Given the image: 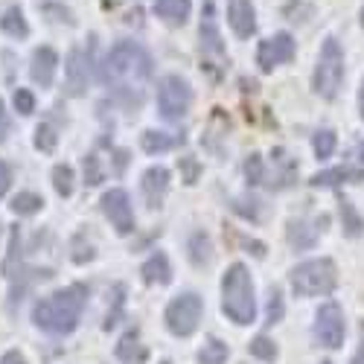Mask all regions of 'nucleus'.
I'll return each mask as SVG.
<instances>
[{"label": "nucleus", "mask_w": 364, "mask_h": 364, "mask_svg": "<svg viewBox=\"0 0 364 364\" xmlns=\"http://www.w3.org/2000/svg\"><path fill=\"white\" fill-rule=\"evenodd\" d=\"M341 82H344V50L336 38H326L318 55V65H315L312 87L321 100H336Z\"/></svg>", "instance_id": "nucleus-5"}, {"label": "nucleus", "mask_w": 364, "mask_h": 364, "mask_svg": "<svg viewBox=\"0 0 364 364\" xmlns=\"http://www.w3.org/2000/svg\"><path fill=\"white\" fill-rule=\"evenodd\" d=\"M204 315V300L196 291H184L169 300L166 306V329L172 332L175 338H190L193 332L198 329Z\"/></svg>", "instance_id": "nucleus-6"}, {"label": "nucleus", "mask_w": 364, "mask_h": 364, "mask_svg": "<svg viewBox=\"0 0 364 364\" xmlns=\"http://www.w3.org/2000/svg\"><path fill=\"white\" fill-rule=\"evenodd\" d=\"M210 259H213V242H210V236L207 233H193V239H190V262L204 268V265H210Z\"/></svg>", "instance_id": "nucleus-20"}, {"label": "nucleus", "mask_w": 364, "mask_h": 364, "mask_svg": "<svg viewBox=\"0 0 364 364\" xmlns=\"http://www.w3.org/2000/svg\"><path fill=\"white\" fill-rule=\"evenodd\" d=\"M201 50L204 53H213V55H222L225 53L222 33H219V21H216V6L213 4H204V9H201Z\"/></svg>", "instance_id": "nucleus-14"}, {"label": "nucleus", "mask_w": 364, "mask_h": 364, "mask_svg": "<svg viewBox=\"0 0 364 364\" xmlns=\"http://www.w3.org/2000/svg\"><path fill=\"white\" fill-rule=\"evenodd\" d=\"M117 358L126 361V364H134V361H143V358H146V347L140 344V332H137V329L126 332V336L119 338V344H117Z\"/></svg>", "instance_id": "nucleus-19"}, {"label": "nucleus", "mask_w": 364, "mask_h": 364, "mask_svg": "<svg viewBox=\"0 0 364 364\" xmlns=\"http://www.w3.org/2000/svg\"><path fill=\"white\" fill-rule=\"evenodd\" d=\"M68 73H70V94H73V97L85 94V87H87V70H85V65H82V53H79V50L70 53Z\"/></svg>", "instance_id": "nucleus-22"}, {"label": "nucleus", "mask_w": 364, "mask_h": 364, "mask_svg": "<svg viewBox=\"0 0 364 364\" xmlns=\"http://www.w3.org/2000/svg\"><path fill=\"white\" fill-rule=\"evenodd\" d=\"M15 111L23 114V117L36 111V97H33V90H26V87H18V90H15Z\"/></svg>", "instance_id": "nucleus-33"}, {"label": "nucleus", "mask_w": 364, "mask_h": 364, "mask_svg": "<svg viewBox=\"0 0 364 364\" xmlns=\"http://www.w3.org/2000/svg\"><path fill=\"white\" fill-rule=\"evenodd\" d=\"M140 187H143L146 204H149L151 210L161 207L164 198H166V193H169V169H164V166H151V169H146Z\"/></svg>", "instance_id": "nucleus-12"}, {"label": "nucleus", "mask_w": 364, "mask_h": 364, "mask_svg": "<svg viewBox=\"0 0 364 364\" xmlns=\"http://www.w3.org/2000/svg\"><path fill=\"white\" fill-rule=\"evenodd\" d=\"M190 0H155V15L169 26H184L190 18Z\"/></svg>", "instance_id": "nucleus-16"}, {"label": "nucleus", "mask_w": 364, "mask_h": 364, "mask_svg": "<svg viewBox=\"0 0 364 364\" xmlns=\"http://www.w3.org/2000/svg\"><path fill=\"white\" fill-rule=\"evenodd\" d=\"M364 175L358 169H350V166H338V169H326V172H318L309 178L312 187H338V184H358Z\"/></svg>", "instance_id": "nucleus-17"}, {"label": "nucleus", "mask_w": 364, "mask_h": 364, "mask_svg": "<svg viewBox=\"0 0 364 364\" xmlns=\"http://www.w3.org/2000/svg\"><path fill=\"white\" fill-rule=\"evenodd\" d=\"M85 178H87V184H90V187H97L100 181H102L100 158H97V155H87V158H85Z\"/></svg>", "instance_id": "nucleus-34"}, {"label": "nucleus", "mask_w": 364, "mask_h": 364, "mask_svg": "<svg viewBox=\"0 0 364 364\" xmlns=\"http://www.w3.org/2000/svg\"><path fill=\"white\" fill-rule=\"evenodd\" d=\"M353 364H364V341H361V347H358V353H355Z\"/></svg>", "instance_id": "nucleus-40"}, {"label": "nucleus", "mask_w": 364, "mask_h": 364, "mask_svg": "<svg viewBox=\"0 0 364 364\" xmlns=\"http://www.w3.org/2000/svg\"><path fill=\"white\" fill-rule=\"evenodd\" d=\"M9 129H12V119H9V114H6V105H4V100H0V143H6V137H9Z\"/></svg>", "instance_id": "nucleus-35"}, {"label": "nucleus", "mask_w": 364, "mask_h": 364, "mask_svg": "<svg viewBox=\"0 0 364 364\" xmlns=\"http://www.w3.org/2000/svg\"><path fill=\"white\" fill-rule=\"evenodd\" d=\"M289 283H291V291L297 297H321V294H329L338 283V268L329 257H321V259H306L291 268L289 274Z\"/></svg>", "instance_id": "nucleus-4"}, {"label": "nucleus", "mask_w": 364, "mask_h": 364, "mask_svg": "<svg viewBox=\"0 0 364 364\" xmlns=\"http://www.w3.org/2000/svg\"><path fill=\"white\" fill-rule=\"evenodd\" d=\"M323 364H329V361H323Z\"/></svg>", "instance_id": "nucleus-44"}, {"label": "nucleus", "mask_w": 364, "mask_h": 364, "mask_svg": "<svg viewBox=\"0 0 364 364\" xmlns=\"http://www.w3.org/2000/svg\"><path fill=\"white\" fill-rule=\"evenodd\" d=\"M181 164H184V169H187V184H196V178H198V166H196V161L184 158Z\"/></svg>", "instance_id": "nucleus-37"}, {"label": "nucleus", "mask_w": 364, "mask_h": 364, "mask_svg": "<svg viewBox=\"0 0 364 364\" xmlns=\"http://www.w3.org/2000/svg\"><path fill=\"white\" fill-rule=\"evenodd\" d=\"M0 29H4L6 36H12V38H26L29 36V26H26L23 12L18 6H12V9L4 12V18H0Z\"/></svg>", "instance_id": "nucleus-21"}, {"label": "nucleus", "mask_w": 364, "mask_h": 364, "mask_svg": "<svg viewBox=\"0 0 364 364\" xmlns=\"http://www.w3.org/2000/svg\"><path fill=\"white\" fill-rule=\"evenodd\" d=\"M9 207H12V213H18V216H33V213H38V210L44 207V201L36 193H18Z\"/></svg>", "instance_id": "nucleus-25"}, {"label": "nucleus", "mask_w": 364, "mask_h": 364, "mask_svg": "<svg viewBox=\"0 0 364 364\" xmlns=\"http://www.w3.org/2000/svg\"><path fill=\"white\" fill-rule=\"evenodd\" d=\"M361 26H364V9H361Z\"/></svg>", "instance_id": "nucleus-42"}, {"label": "nucleus", "mask_w": 364, "mask_h": 364, "mask_svg": "<svg viewBox=\"0 0 364 364\" xmlns=\"http://www.w3.org/2000/svg\"><path fill=\"white\" fill-rule=\"evenodd\" d=\"M55 129L50 126V123H41L38 129H36V146L41 149V151H53L55 149Z\"/></svg>", "instance_id": "nucleus-32"}, {"label": "nucleus", "mask_w": 364, "mask_h": 364, "mask_svg": "<svg viewBox=\"0 0 364 364\" xmlns=\"http://www.w3.org/2000/svg\"><path fill=\"white\" fill-rule=\"evenodd\" d=\"M245 178H248L251 187H257V184H262V181H265V169H262V158L259 155H251L245 161Z\"/></svg>", "instance_id": "nucleus-31"}, {"label": "nucleus", "mask_w": 364, "mask_h": 364, "mask_svg": "<svg viewBox=\"0 0 364 364\" xmlns=\"http://www.w3.org/2000/svg\"><path fill=\"white\" fill-rule=\"evenodd\" d=\"M294 58V38L289 33H277L265 41H259V50H257V65L262 73H271L277 65H286Z\"/></svg>", "instance_id": "nucleus-10"}, {"label": "nucleus", "mask_w": 364, "mask_h": 364, "mask_svg": "<svg viewBox=\"0 0 364 364\" xmlns=\"http://www.w3.org/2000/svg\"><path fill=\"white\" fill-rule=\"evenodd\" d=\"M341 225H344V233L350 236V239H355V236H361V230H364V219L358 216V210L353 207V201H341Z\"/></svg>", "instance_id": "nucleus-24"}, {"label": "nucleus", "mask_w": 364, "mask_h": 364, "mask_svg": "<svg viewBox=\"0 0 364 364\" xmlns=\"http://www.w3.org/2000/svg\"><path fill=\"white\" fill-rule=\"evenodd\" d=\"M172 146H175V140L169 134H164V132H143V149L149 151V155H155V151H166Z\"/></svg>", "instance_id": "nucleus-29"}, {"label": "nucleus", "mask_w": 364, "mask_h": 364, "mask_svg": "<svg viewBox=\"0 0 364 364\" xmlns=\"http://www.w3.org/2000/svg\"><path fill=\"white\" fill-rule=\"evenodd\" d=\"M55 70H58V55L53 47H38L33 53V68H29V76H33L36 85L50 87L55 82Z\"/></svg>", "instance_id": "nucleus-13"}, {"label": "nucleus", "mask_w": 364, "mask_h": 364, "mask_svg": "<svg viewBox=\"0 0 364 364\" xmlns=\"http://www.w3.org/2000/svg\"><path fill=\"white\" fill-rule=\"evenodd\" d=\"M323 228H309V222L306 219H297V222H289V242L297 248V251H303V248H312L315 242H318V233H321Z\"/></svg>", "instance_id": "nucleus-18"}, {"label": "nucleus", "mask_w": 364, "mask_h": 364, "mask_svg": "<svg viewBox=\"0 0 364 364\" xmlns=\"http://www.w3.org/2000/svg\"><path fill=\"white\" fill-rule=\"evenodd\" d=\"M358 111H361V119H364V82H361V90H358Z\"/></svg>", "instance_id": "nucleus-39"}, {"label": "nucleus", "mask_w": 364, "mask_h": 364, "mask_svg": "<svg viewBox=\"0 0 364 364\" xmlns=\"http://www.w3.org/2000/svg\"><path fill=\"white\" fill-rule=\"evenodd\" d=\"M9 184H12V172H9V166L4 161H0V196H6Z\"/></svg>", "instance_id": "nucleus-36"}, {"label": "nucleus", "mask_w": 364, "mask_h": 364, "mask_svg": "<svg viewBox=\"0 0 364 364\" xmlns=\"http://www.w3.org/2000/svg\"><path fill=\"white\" fill-rule=\"evenodd\" d=\"M53 187L62 198H70L73 196V169L68 164H58L53 169Z\"/></svg>", "instance_id": "nucleus-26"}, {"label": "nucleus", "mask_w": 364, "mask_h": 364, "mask_svg": "<svg viewBox=\"0 0 364 364\" xmlns=\"http://www.w3.org/2000/svg\"><path fill=\"white\" fill-rule=\"evenodd\" d=\"M248 353H251L254 358H259V361H274V358H277V344L271 341L268 336H257V338L248 344Z\"/></svg>", "instance_id": "nucleus-28"}, {"label": "nucleus", "mask_w": 364, "mask_h": 364, "mask_svg": "<svg viewBox=\"0 0 364 364\" xmlns=\"http://www.w3.org/2000/svg\"><path fill=\"white\" fill-rule=\"evenodd\" d=\"M140 274H143V280H146L149 286H169V283H172V268H169L166 254H161V251L151 254V257L143 262Z\"/></svg>", "instance_id": "nucleus-15"}, {"label": "nucleus", "mask_w": 364, "mask_h": 364, "mask_svg": "<svg viewBox=\"0 0 364 364\" xmlns=\"http://www.w3.org/2000/svg\"><path fill=\"white\" fill-rule=\"evenodd\" d=\"M222 312L236 326H248L257 318L254 280H251V271L242 262H233L222 277Z\"/></svg>", "instance_id": "nucleus-3"}, {"label": "nucleus", "mask_w": 364, "mask_h": 364, "mask_svg": "<svg viewBox=\"0 0 364 364\" xmlns=\"http://www.w3.org/2000/svg\"><path fill=\"white\" fill-rule=\"evenodd\" d=\"M85 303H87V289L82 283H73L62 291H53L50 297L38 300L33 309V321L38 329L50 332V336H70L79 326Z\"/></svg>", "instance_id": "nucleus-2"}, {"label": "nucleus", "mask_w": 364, "mask_h": 364, "mask_svg": "<svg viewBox=\"0 0 364 364\" xmlns=\"http://www.w3.org/2000/svg\"><path fill=\"white\" fill-rule=\"evenodd\" d=\"M228 23L239 38H251L257 33V12L251 0H230L228 4Z\"/></svg>", "instance_id": "nucleus-11"}, {"label": "nucleus", "mask_w": 364, "mask_h": 364, "mask_svg": "<svg viewBox=\"0 0 364 364\" xmlns=\"http://www.w3.org/2000/svg\"><path fill=\"white\" fill-rule=\"evenodd\" d=\"M0 364H26V361H23V355L18 350H9L4 358H0Z\"/></svg>", "instance_id": "nucleus-38"}, {"label": "nucleus", "mask_w": 364, "mask_h": 364, "mask_svg": "<svg viewBox=\"0 0 364 364\" xmlns=\"http://www.w3.org/2000/svg\"><path fill=\"white\" fill-rule=\"evenodd\" d=\"M102 213L108 216V222L119 236H129L134 230V210L126 190H108L102 196Z\"/></svg>", "instance_id": "nucleus-9"}, {"label": "nucleus", "mask_w": 364, "mask_h": 364, "mask_svg": "<svg viewBox=\"0 0 364 364\" xmlns=\"http://www.w3.org/2000/svg\"><path fill=\"white\" fill-rule=\"evenodd\" d=\"M312 149H315V155L321 161L332 158V151H336V132L332 129H321L315 137H312Z\"/></svg>", "instance_id": "nucleus-27"}, {"label": "nucleus", "mask_w": 364, "mask_h": 364, "mask_svg": "<svg viewBox=\"0 0 364 364\" xmlns=\"http://www.w3.org/2000/svg\"><path fill=\"white\" fill-rule=\"evenodd\" d=\"M228 355H230V347H228L225 341L210 338V341L201 347L198 361H201V364H225V361H228Z\"/></svg>", "instance_id": "nucleus-23"}, {"label": "nucleus", "mask_w": 364, "mask_h": 364, "mask_svg": "<svg viewBox=\"0 0 364 364\" xmlns=\"http://www.w3.org/2000/svg\"><path fill=\"white\" fill-rule=\"evenodd\" d=\"M344 336H347V323L341 306L338 303H323L315 315V338L329 350H338L344 344Z\"/></svg>", "instance_id": "nucleus-8"}, {"label": "nucleus", "mask_w": 364, "mask_h": 364, "mask_svg": "<svg viewBox=\"0 0 364 364\" xmlns=\"http://www.w3.org/2000/svg\"><path fill=\"white\" fill-rule=\"evenodd\" d=\"M358 161H361V164H364V143H361V146H358Z\"/></svg>", "instance_id": "nucleus-41"}, {"label": "nucleus", "mask_w": 364, "mask_h": 364, "mask_svg": "<svg viewBox=\"0 0 364 364\" xmlns=\"http://www.w3.org/2000/svg\"><path fill=\"white\" fill-rule=\"evenodd\" d=\"M193 105V90L181 76H164L158 82V111L166 123H181Z\"/></svg>", "instance_id": "nucleus-7"}, {"label": "nucleus", "mask_w": 364, "mask_h": 364, "mask_svg": "<svg viewBox=\"0 0 364 364\" xmlns=\"http://www.w3.org/2000/svg\"><path fill=\"white\" fill-rule=\"evenodd\" d=\"M164 364H172V361H164Z\"/></svg>", "instance_id": "nucleus-43"}, {"label": "nucleus", "mask_w": 364, "mask_h": 364, "mask_svg": "<svg viewBox=\"0 0 364 364\" xmlns=\"http://www.w3.org/2000/svg\"><path fill=\"white\" fill-rule=\"evenodd\" d=\"M105 79L126 90L129 102L143 100V87L151 79V55L134 41H117L105 55Z\"/></svg>", "instance_id": "nucleus-1"}, {"label": "nucleus", "mask_w": 364, "mask_h": 364, "mask_svg": "<svg viewBox=\"0 0 364 364\" xmlns=\"http://www.w3.org/2000/svg\"><path fill=\"white\" fill-rule=\"evenodd\" d=\"M286 315V303H283V294L277 289H271V297H268V312H265V323H280Z\"/></svg>", "instance_id": "nucleus-30"}]
</instances>
